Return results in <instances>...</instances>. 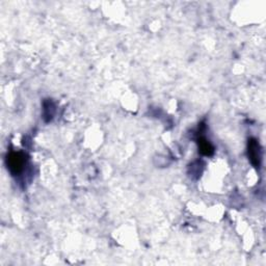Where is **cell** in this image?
Here are the masks:
<instances>
[{
	"label": "cell",
	"mask_w": 266,
	"mask_h": 266,
	"mask_svg": "<svg viewBox=\"0 0 266 266\" xmlns=\"http://www.w3.org/2000/svg\"><path fill=\"white\" fill-rule=\"evenodd\" d=\"M7 163L11 173L13 175H18L23 171L25 165V156L20 152H13L8 156Z\"/></svg>",
	"instance_id": "cell-1"
},
{
	"label": "cell",
	"mask_w": 266,
	"mask_h": 266,
	"mask_svg": "<svg viewBox=\"0 0 266 266\" xmlns=\"http://www.w3.org/2000/svg\"><path fill=\"white\" fill-rule=\"evenodd\" d=\"M247 155H249V159L251 161L252 165L256 168L259 169L261 166V148L260 145L257 141V139L251 138L249 140V146H247Z\"/></svg>",
	"instance_id": "cell-2"
},
{
	"label": "cell",
	"mask_w": 266,
	"mask_h": 266,
	"mask_svg": "<svg viewBox=\"0 0 266 266\" xmlns=\"http://www.w3.org/2000/svg\"><path fill=\"white\" fill-rule=\"evenodd\" d=\"M198 145H199L200 152L203 155L209 156V155H211L212 153L215 152L214 147H212V145L209 143V141L206 138H204V137H201V138L198 139Z\"/></svg>",
	"instance_id": "cell-3"
}]
</instances>
